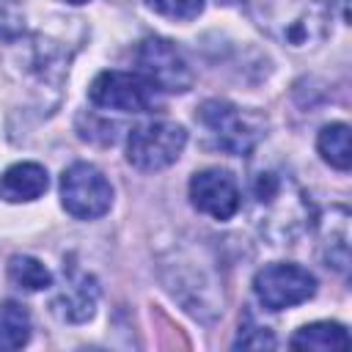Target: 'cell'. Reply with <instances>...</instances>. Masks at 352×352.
<instances>
[{
    "label": "cell",
    "instance_id": "3957f363",
    "mask_svg": "<svg viewBox=\"0 0 352 352\" xmlns=\"http://www.w3.org/2000/svg\"><path fill=\"white\" fill-rule=\"evenodd\" d=\"M195 121L206 129L209 143L214 148L234 157L250 154L256 143L264 138V121L256 113L242 110L226 99H206L198 107Z\"/></svg>",
    "mask_w": 352,
    "mask_h": 352
},
{
    "label": "cell",
    "instance_id": "5b68a950",
    "mask_svg": "<svg viewBox=\"0 0 352 352\" xmlns=\"http://www.w3.org/2000/svg\"><path fill=\"white\" fill-rule=\"evenodd\" d=\"M60 204L77 220H96L113 204V187L91 162H74L60 176Z\"/></svg>",
    "mask_w": 352,
    "mask_h": 352
},
{
    "label": "cell",
    "instance_id": "ac0fdd59",
    "mask_svg": "<svg viewBox=\"0 0 352 352\" xmlns=\"http://www.w3.org/2000/svg\"><path fill=\"white\" fill-rule=\"evenodd\" d=\"M234 346H242V349H264V346H270L272 349V346H278V341H275V336L267 327L253 324V319H248L239 327V336H236Z\"/></svg>",
    "mask_w": 352,
    "mask_h": 352
},
{
    "label": "cell",
    "instance_id": "4fadbf2b",
    "mask_svg": "<svg viewBox=\"0 0 352 352\" xmlns=\"http://www.w3.org/2000/svg\"><path fill=\"white\" fill-rule=\"evenodd\" d=\"M294 349H349V333L344 324L338 322H314V324H305L300 327L292 341H289Z\"/></svg>",
    "mask_w": 352,
    "mask_h": 352
},
{
    "label": "cell",
    "instance_id": "ba28073f",
    "mask_svg": "<svg viewBox=\"0 0 352 352\" xmlns=\"http://www.w3.org/2000/svg\"><path fill=\"white\" fill-rule=\"evenodd\" d=\"M138 69L140 74L160 91L168 94H184L192 85V72L184 60V55L176 50L173 41L160 38V36H148L138 44L135 52Z\"/></svg>",
    "mask_w": 352,
    "mask_h": 352
},
{
    "label": "cell",
    "instance_id": "ffe728a7",
    "mask_svg": "<svg viewBox=\"0 0 352 352\" xmlns=\"http://www.w3.org/2000/svg\"><path fill=\"white\" fill-rule=\"evenodd\" d=\"M63 3H74V6H80V3H88V0H63Z\"/></svg>",
    "mask_w": 352,
    "mask_h": 352
},
{
    "label": "cell",
    "instance_id": "7c38bea8",
    "mask_svg": "<svg viewBox=\"0 0 352 352\" xmlns=\"http://www.w3.org/2000/svg\"><path fill=\"white\" fill-rule=\"evenodd\" d=\"M322 258L330 270L346 275L349 270V212L344 206H333L324 220Z\"/></svg>",
    "mask_w": 352,
    "mask_h": 352
},
{
    "label": "cell",
    "instance_id": "2e32d148",
    "mask_svg": "<svg viewBox=\"0 0 352 352\" xmlns=\"http://www.w3.org/2000/svg\"><path fill=\"white\" fill-rule=\"evenodd\" d=\"M8 278L14 286H19L25 292H41V289L52 286V272L33 256H11Z\"/></svg>",
    "mask_w": 352,
    "mask_h": 352
},
{
    "label": "cell",
    "instance_id": "5bb4252c",
    "mask_svg": "<svg viewBox=\"0 0 352 352\" xmlns=\"http://www.w3.org/2000/svg\"><path fill=\"white\" fill-rule=\"evenodd\" d=\"M30 338V314L25 305L8 300L0 302V349H19Z\"/></svg>",
    "mask_w": 352,
    "mask_h": 352
},
{
    "label": "cell",
    "instance_id": "d6986e66",
    "mask_svg": "<svg viewBox=\"0 0 352 352\" xmlns=\"http://www.w3.org/2000/svg\"><path fill=\"white\" fill-rule=\"evenodd\" d=\"M25 30V14L16 0H0V38L11 41Z\"/></svg>",
    "mask_w": 352,
    "mask_h": 352
},
{
    "label": "cell",
    "instance_id": "6da1fadb",
    "mask_svg": "<svg viewBox=\"0 0 352 352\" xmlns=\"http://www.w3.org/2000/svg\"><path fill=\"white\" fill-rule=\"evenodd\" d=\"M250 220L270 245H294L314 223V206L300 182L275 165L250 173Z\"/></svg>",
    "mask_w": 352,
    "mask_h": 352
},
{
    "label": "cell",
    "instance_id": "e0dca14e",
    "mask_svg": "<svg viewBox=\"0 0 352 352\" xmlns=\"http://www.w3.org/2000/svg\"><path fill=\"white\" fill-rule=\"evenodd\" d=\"M146 6L168 19H179V22L195 19L204 11V0H146Z\"/></svg>",
    "mask_w": 352,
    "mask_h": 352
},
{
    "label": "cell",
    "instance_id": "30bf717a",
    "mask_svg": "<svg viewBox=\"0 0 352 352\" xmlns=\"http://www.w3.org/2000/svg\"><path fill=\"white\" fill-rule=\"evenodd\" d=\"M96 300H99V286L96 278L77 270V267H66L63 264V283L58 289V294L52 297L50 308L60 322L69 324H80L88 322L96 311Z\"/></svg>",
    "mask_w": 352,
    "mask_h": 352
},
{
    "label": "cell",
    "instance_id": "8992f818",
    "mask_svg": "<svg viewBox=\"0 0 352 352\" xmlns=\"http://www.w3.org/2000/svg\"><path fill=\"white\" fill-rule=\"evenodd\" d=\"M253 292H256V300L267 311H283V308L300 305L308 297H314L316 278L305 267L278 261V264H267L256 272Z\"/></svg>",
    "mask_w": 352,
    "mask_h": 352
},
{
    "label": "cell",
    "instance_id": "7a4b0ae2",
    "mask_svg": "<svg viewBox=\"0 0 352 352\" xmlns=\"http://www.w3.org/2000/svg\"><path fill=\"white\" fill-rule=\"evenodd\" d=\"M250 19L289 50H311L330 36L338 0H242Z\"/></svg>",
    "mask_w": 352,
    "mask_h": 352
},
{
    "label": "cell",
    "instance_id": "8fae6325",
    "mask_svg": "<svg viewBox=\"0 0 352 352\" xmlns=\"http://www.w3.org/2000/svg\"><path fill=\"white\" fill-rule=\"evenodd\" d=\"M50 187L47 170L38 162H16L0 176V198L8 204L36 201Z\"/></svg>",
    "mask_w": 352,
    "mask_h": 352
},
{
    "label": "cell",
    "instance_id": "9c48e42d",
    "mask_svg": "<svg viewBox=\"0 0 352 352\" xmlns=\"http://www.w3.org/2000/svg\"><path fill=\"white\" fill-rule=\"evenodd\" d=\"M190 201L198 212H204L214 220H228L239 212L242 195L228 170L206 168L190 179Z\"/></svg>",
    "mask_w": 352,
    "mask_h": 352
},
{
    "label": "cell",
    "instance_id": "9a60e30c",
    "mask_svg": "<svg viewBox=\"0 0 352 352\" xmlns=\"http://www.w3.org/2000/svg\"><path fill=\"white\" fill-rule=\"evenodd\" d=\"M316 148L324 162H330L338 170H349L352 148H349V126L346 124H327L316 138Z\"/></svg>",
    "mask_w": 352,
    "mask_h": 352
},
{
    "label": "cell",
    "instance_id": "52a82bcc",
    "mask_svg": "<svg viewBox=\"0 0 352 352\" xmlns=\"http://www.w3.org/2000/svg\"><path fill=\"white\" fill-rule=\"evenodd\" d=\"M88 99L104 110L148 113L157 104V88L138 72H102L88 88Z\"/></svg>",
    "mask_w": 352,
    "mask_h": 352
},
{
    "label": "cell",
    "instance_id": "277c9868",
    "mask_svg": "<svg viewBox=\"0 0 352 352\" xmlns=\"http://www.w3.org/2000/svg\"><path fill=\"white\" fill-rule=\"evenodd\" d=\"M184 143H187L184 126L170 121H148L129 132L126 160L138 170H162L179 160Z\"/></svg>",
    "mask_w": 352,
    "mask_h": 352
}]
</instances>
